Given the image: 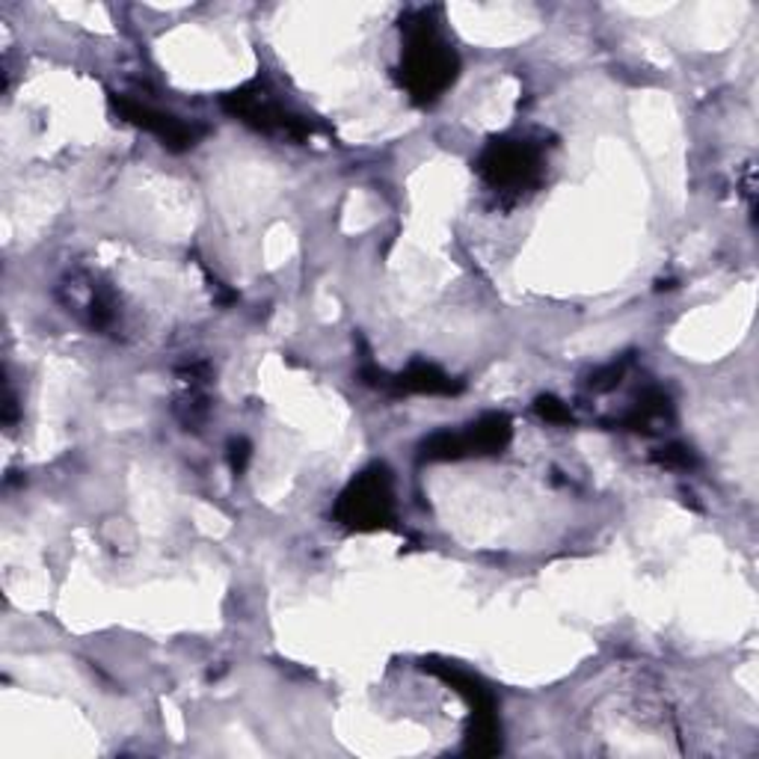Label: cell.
Segmentation results:
<instances>
[{
    "label": "cell",
    "mask_w": 759,
    "mask_h": 759,
    "mask_svg": "<svg viewBox=\"0 0 759 759\" xmlns=\"http://www.w3.org/2000/svg\"><path fill=\"white\" fill-rule=\"evenodd\" d=\"M454 74H457V57L436 36L428 12H419L416 19L407 21V51L400 62L404 86L421 102H431L452 86Z\"/></svg>",
    "instance_id": "6da1fadb"
},
{
    "label": "cell",
    "mask_w": 759,
    "mask_h": 759,
    "mask_svg": "<svg viewBox=\"0 0 759 759\" xmlns=\"http://www.w3.org/2000/svg\"><path fill=\"white\" fill-rule=\"evenodd\" d=\"M481 175L499 194H523L540 178V149L528 140H502L481 154Z\"/></svg>",
    "instance_id": "7a4b0ae2"
},
{
    "label": "cell",
    "mask_w": 759,
    "mask_h": 759,
    "mask_svg": "<svg viewBox=\"0 0 759 759\" xmlns=\"http://www.w3.org/2000/svg\"><path fill=\"white\" fill-rule=\"evenodd\" d=\"M392 516V481L386 469H371L350 483L339 502V519L350 528H380Z\"/></svg>",
    "instance_id": "3957f363"
},
{
    "label": "cell",
    "mask_w": 759,
    "mask_h": 759,
    "mask_svg": "<svg viewBox=\"0 0 759 759\" xmlns=\"http://www.w3.org/2000/svg\"><path fill=\"white\" fill-rule=\"evenodd\" d=\"M114 104L116 110H119L128 122L140 125V128H145L149 133H154L161 143L175 149V152H185V149L196 145L199 133H202V128H196V125L182 122V119H175V116L157 114L152 107H145V104L140 102H131V98H114Z\"/></svg>",
    "instance_id": "277c9868"
},
{
    "label": "cell",
    "mask_w": 759,
    "mask_h": 759,
    "mask_svg": "<svg viewBox=\"0 0 759 759\" xmlns=\"http://www.w3.org/2000/svg\"><path fill=\"white\" fill-rule=\"evenodd\" d=\"M398 392H419V395H454L460 392V383H454L448 374L431 362H416L395 380Z\"/></svg>",
    "instance_id": "5b68a950"
},
{
    "label": "cell",
    "mask_w": 759,
    "mask_h": 759,
    "mask_svg": "<svg viewBox=\"0 0 759 759\" xmlns=\"http://www.w3.org/2000/svg\"><path fill=\"white\" fill-rule=\"evenodd\" d=\"M656 460L662 463V466H667V469H691L694 466V454H691V448H686V445H665L662 452H656Z\"/></svg>",
    "instance_id": "8992f818"
},
{
    "label": "cell",
    "mask_w": 759,
    "mask_h": 759,
    "mask_svg": "<svg viewBox=\"0 0 759 759\" xmlns=\"http://www.w3.org/2000/svg\"><path fill=\"white\" fill-rule=\"evenodd\" d=\"M537 412H540L546 421H554V424H567V421L573 419V416H570V407L561 404L558 398H549V395L537 400Z\"/></svg>",
    "instance_id": "52a82bcc"
},
{
    "label": "cell",
    "mask_w": 759,
    "mask_h": 759,
    "mask_svg": "<svg viewBox=\"0 0 759 759\" xmlns=\"http://www.w3.org/2000/svg\"><path fill=\"white\" fill-rule=\"evenodd\" d=\"M620 377H623V362H611L608 369L596 371L594 377H591V386L599 392L611 389V386H617L620 383Z\"/></svg>",
    "instance_id": "ba28073f"
},
{
    "label": "cell",
    "mask_w": 759,
    "mask_h": 759,
    "mask_svg": "<svg viewBox=\"0 0 759 759\" xmlns=\"http://www.w3.org/2000/svg\"><path fill=\"white\" fill-rule=\"evenodd\" d=\"M249 460V445L244 440H235L232 445H229V463H232V469L235 472H244V466H247Z\"/></svg>",
    "instance_id": "9c48e42d"
}]
</instances>
